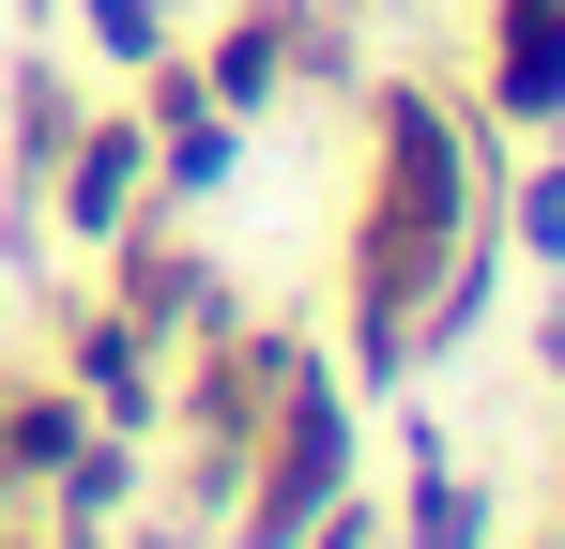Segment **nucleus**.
Segmentation results:
<instances>
[]
</instances>
